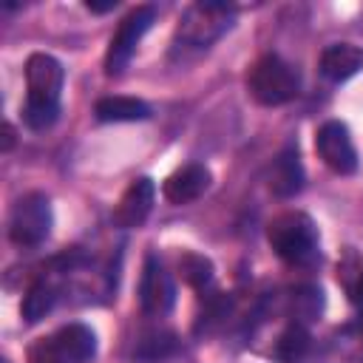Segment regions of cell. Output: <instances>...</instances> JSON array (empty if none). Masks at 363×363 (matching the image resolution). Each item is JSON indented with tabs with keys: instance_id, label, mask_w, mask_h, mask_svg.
<instances>
[{
	"instance_id": "obj_1",
	"label": "cell",
	"mask_w": 363,
	"mask_h": 363,
	"mask_svg": "<svg viewBox=\"0 0 363 363\" xmlns=\"http://www.w3.org/2000/svg\"><path fill=\"white\" fill-rule=\"evenodd\" d=\"M65 71L62 62L51 54H31L26 60V105H23V122L31 130H45L60 116V94H62Z\"/></svg>"
},
{
	"instance_id": "obj_2",
	"label": "cell",
	"mask_w": 363,
	"mask_h": 363,
	"mask_svg": "<svg viewBox=\"0 0 363 363\" xmlns=\"http://www.w3.org/2000/svg\"><path fill=\"white\" fill-rule=\"evenodd\" d=\"M267 241L272 252L292 264V267H309L318 261V227L315 221L301 210H286L275 216L267 224Z\"/></svg>"
},
{
	"instance_id": "obj_3",
	"label": "cell",
	"mask_w": 363,
	"mask_h": 363,
	"mask_svg": "<svg viewBox=\"0 0 363 363\" xmlns=\"http://www.w3.org/2000/svg\"><path fill=\"white\" fill-rule=\"evenodd\" d=\"M301 88V77L295 71V65H289L286 60L267 54L261 60H255V65L247 74V91L255 102L272 108V105H284L289 99L298 96Z\"/></svg>"
},
{
	"instance_id": "obj_4",
	"label": "cell",
	"mask_w": 363,
	"mask_h": 363,
	"mask_svg": "<svg viewBox=\"0 0 363 363\" xmlns=\"http://www.w3.org/2000/svg\"><path fill=\"white\" fill-rule=\"evenodd\" d=\"M233 14H235V9L227 6V3L199 0V3H193V6L184 9V14L179 20V28H176V37L184 45H190V48H207L221 34L230 31Z\"/></svg>"
},
{
	"instance_id": "obj_5",
	"label": "cell",
	"mask_w": 363,
	"mask_h": 363,
	"mask_svg": "<svg viewBox=\"0 0 363 363\" xmlns=\"http://www.w3.org/2000/svg\"><path fill=\"white\" fill-rule=\"evenodd\" d=\"M51 224H54V216H51L48 196L45 193H26L11 207L9 238L17 247H37V244H43L48 238Z\"/></svg>"
},
{
	"instance_id": "obj_6",
	"label": "cell",
	"mask_w": 363,
	"mask_h": 363,
	"mask_svg": "<svg viewBox=\"0 0 363 363\" xmlns=\"http://www.w3.org/2000/svg\"><path fill=\"white\" fill-rule=\"evenodd\" d=\"M153 20H156V9L153 6H136L119 23V28L113 31V37L108 43V54H105V74L108 77H116V74H122L128 68V62H130V57H133V51L139 45V40L153 26Z\"/></svg>"
},
{
	"instance_id": "obj_7",
	"label": "cell",
	"mask_w": 363,
	"mask_h": 363,
	"mask_svg": "<svg viewBox=\"0 0 363 363\" xmlns=\"http://www.w3.org/2000/svg\"><path fill=\"white\" fill-rule=\"evenodd\" d=\"M315 150L320 156V162L337 173V176H349L357 170V150H354V142H352V133L343 122L337 119H329L318 128L315 133Z\"/></svg>"
},
{
	"instance_id": "obj_8",
	"label": "cell",
	"mask_w": 363,
	"mask_h": 363,
	"mask_svg": "<svg viewBox=\"0 0 363 363\" xmlns=\"http://www.w3.org/2000/svg\"><path fill=\"white\" fill-rule=\"evenodd\" d=\"M173 301H176L173 281L164 272L162 261L150 252L145 258L142 278H139V303H142V312L150 315V318H162V315H167L173 309Z\"/></svg>"
},
{
	"instance_id": "obj_9",
	"label": "cell",
	"mask_w": 363,
	"mask_h": 363,
	"mask_svg": "<svg viewBox=\"0 0 363 363\" xmlns=\"http://www.w3.org/2000/svg\"><path fill=\"white\" fill-rule=\"evenodd\" d=\"M153 199H156V184H153V179L139 176L136 182L128 184V190L122 193L119 204L113 207V224L122 227V230L139 227V224L150 216Z\"/></svg>"
},
{
	"instance_id": "obj_10",
	"label": "cell",
	"mask_w": 363,
	"mask_h": 363,
	"mask_svg": "<svg viewBox=\"0 0 363 363\" xmlns=\"http://www.w3.org/2000/svg\"><path fill=\"white\" fill-rule=\"evenodd\" d=\"M60 363H88L96 352V335L85 323H68L48 337Z\"/></svg>"
},
{
	"instance_id": "obj_11",
	"label": "cell",
	"mask_w": 363,
	"mask_h": 363,
	"mask_svg": "<svg viewBox=\"0 0 363 363\" xmlns=\"http://www.w3.org/2000/svg\"><path fill=\"white\" fill-rule=\"evenodd\" d=\"M207 187H210V170L199 162H190L164 179L162 196L170 204H187V201H196Z\"/></svg>"
},
{
	"instance_id": "obj_12",
	"label": "cell",
	"mask_w": 363,
	"mask_h": 363,
	"mask_svg": "<svg viewBox=\"0 0 363 363\" xmlns=\"http://www.w3.org/2000/svg\"><path fill=\"white\" fill-rule=\"evenodd\" d=\"M267 184L278 199H292L295 193H301L303 164H301V156H298L295 147H286L275 156V162L269 167V176H267Z\"/></svg>"
},
{
	"instance_id": "obj_13",
	"label": "cell",
	"mask_w": 363,
	"mask_h": 363,
	"mask_svg": "<svg viewBox=\"0 0 363 363\" xmlns=\"http://www.w3.org/2000/svg\"><path fill=\"white\" fill-rule=\"evenodd\" d=\"M318 68L326 79L343 82V79L354 77L357 71H363V48L352 45V43H332L323 48Z\"/></svg>"
},
{
	"instance_id": "obj_14",
	"label": "cell",
	"mask_w": 363,
	"mask_h": 363,
	"mask_svg": "<svg viewBox=\"0 0 363 363\" xmlns=\"http://www.w3.org/2000/svg\"><path fill=\"white\" fill-rule=\"evenodd\" d=\"M94 113L99 122H142L150 116V108L136 96H102Z\"/></svg>"
},
{
	"instance_id": "obj_15",
	"label": "cell",
	"mask_w": 363,
	"mask_h": 363,
	"mask_svg": "<svg viewBox=\"0 0 363 363\" xmlns=\"http://www.w3.org/2000/svg\"><path fill=\"white\" fill-rule=\"evenodd\" d=\"M323 312V292L312 284H303V286H295L286 298V315L292 318V323H312L318 320Z\"/></svg>"
},
{
	"instance_id": "obj_16",
	"label": "cell",
	"mask_w": 363,
	"mask_h": 363,
	"mask_svg": "<svg viewBox=\"0 0 363 363\" xmlns=\"http://www.w3.org/2000/svg\"><path fill=\"white\" fill-rule=\"evenodd\" d=\"M57 292H60L57 284L48 281V278L34 281V284L28 286L23 303H20V315L26 318V323H37V320H43V318L51 312V306H54V301H57Z\"/></svg>"
},
{
	"instance_id": "obj_17",
	"label": "cell",
	"mask_w": 363,
	"mask_h": 363,
	"mask_svg": "<svg viewBox=\"0 0 363 363\" xmlns=\"http://www.w3.org/2000/svg\"><path fill=\"white\" fill-rule=\"evenodd\" d=\"M312 352V337L303 323H289L275 340V357L281 363H303Z\"/></svg>"
},
{
	"instance_id": "obj_18",
	"label": "cell",
	"mask_w": 363,
	"mask_h": 363,
	"mask_svg": "<svg viewBox=\"0 0 363 363\" xmlns=\"http://www.w3.org/2000/svg\"><path fill=\"white\" fill-rule=\"evenodd\" d=\"M176 352H179V337H176L173 332H167V329L147 332V335L136 343V349H133V354H136L139 360H145V363H164V360H170Z\"/></svg>"
},
{
	"instance_id": "obj_19",
	"label": "cell",
	"mask_w": 363,
	"mask_h": 363,
	"mask_svg": "<svg viewBox=\"0 0 363 363\" xmlns=\"http://www.w3.org/2000/svg\"><path fill=\"white\" fill-rule=\"evenodd\" d=\"M179 275L193 289H204L213 281V261L199 252H182L179 255Z\"/></svg>"
},
{
	"instance_id": "obj_20",
	"label": "cell",
	"mask_w": 363,
	"mask_h": 363,
	"mask_svg": "<svg viewBox=\"0 0 363 363\" xmlns=\"http://www.w3.org/2000/svg\"><path fill=\"white\" fill-rule=\"evenodd\" d=\"M230 312H233V301L227 298V295H213L207 303H204V312L199 315V323H196V332L201 335H210V332H216L218 326H224L227 323V318H230Z\"/></svg>"
},
{
	"instance_id": "obj_21",
	"label": "cell",
	"mask_w": 363,
	"mask_h": 363,
	"mask_svg": "<svg viewBox=\"0 0 363 363\" xmlns=\"http://www.w3.org/2000/svg\"><path fill=\"white\" fill-rule=\"evenodd\" d=\"M119 6V0H105V3H96V0H85V9L94 11V14H105V11H113Z\"/></svg>"
},
{
	"instance_id": "obj_22",
	"label": "cell",
	"mask_w": 363,
	"mask_h": 363,
	"mask_svg": "<svg viewBox=\"0 0 363 363\" xmlns=\"http://www.w3.org/2000/svg\"><path fill=\"white\" fill-rule=\"evenodd\" d=\"M11 145H14V128L6 122L3 125V145H0V150L6 153V150H11Z\"/></svg>"
},
{
	"instance_id": "obj_23",
	"label": "cell",
	"mask_w": 363,
	"mask_h": 363,
	"mask_svg": "<svg viewBox=\"0 0 363 363\" xmlns=\"http://www.w3.org/2000/svg\"><path fill=\"white\" fill-rule=\"evenodd\" d=\"M360 306H363V289H360Z\"/></svg>"
},
{
	"instance_id": "obj_24",
	"label": "cell",
	"mask_w": 363,
	"mask_h": 363,
	"mask_svg": "<svg viewBox=\"0 0 363 363\" xmlns=\"http://www.w3.org/2000/svg\"><path fill=\"white\" fill-rule=\"evenodd\" d=\"M3 363H9V360H3Z\"/></svg>"
},
{
	"instance_id": "obj_25",
	"label": "cell",
	"mask_w": 363,
	"mask_h": 363,
	"mask_svg": "<svg viewBox=\"0 0 363 363\" xmlns=\"http://www.w3.org/2000/svg\"><path fill=\"white\" fill-rule=\"evenodd\" d=\"M360 329H363V326H360Z\"/></svg>"
}]
</instances>
